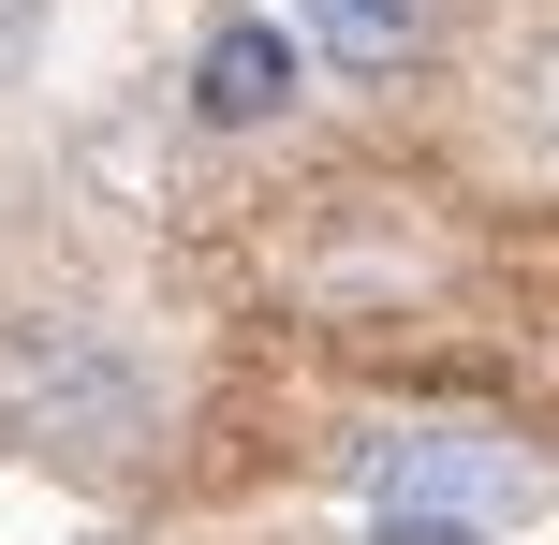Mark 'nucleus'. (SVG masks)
I'll return each mask as SVG.
<instances>
[{
	"label": "nucleus",
	"mask_w": 559,
	"mask_h": 545,
	"mask_svg": "<svg viewBox=\"0 0 559 545\" xmlns=\"http://www.w3.org/2000/svg\"><path fill=\"white\" fill-rule=\"evenodd\" d=\"M354 472L383 501H456V517H486V501L515 487V458H486V428H383Z\"/></svg>",
	"instance_id": "nucleus-3"
},
{
	"label": "nucleus",
	"mask_w": 559,
	"mask_h": 545,
	"mask_svg": "<svg viewBox=\"0 0 559 545\" xmlns=\"http://www.w3.org/2000/svg\"><path fill=\"white\" fill-rule=\"evenodd\" d=\"M368 545H486V517H456V501H383Z\"/></svg>",
	"instance_id": "nucleus-5"
},
{
	"label": "nucleus",
	"mask_w": 559,
	"mask_h": 545,
	"mask_svg": "<svg viewBox=\"0 0 559 545\" xmlns=\"http://www.w3.org/2000/svg\"><path fill=\"white\" fill-rule=\"evenodd\" d=\"M295 74H309V29L280 15V0H265V15H222L206 59H192V118H206V133H265V118L295 104Z\"/></svg>",
	"instance_id": "nucleus-2"
},
{
	"label": "nucleus",
	"mask_w": 559,
	"mask_h": 545,
	"mask_svg": "<svg viewBox=\"0 0 559 545\" xmlns=\"http://www.w3.org/2000/svg\"><path fill=\"white\" fill-rule=\"evenodd\" d=\"M0 428L15 442H59V458H133L147 442V369L74 310H29L0 324Z\"/></svg>",
	"instance_id": "nucleus-1"
},
{
	"label": "nucleus",
	"mask_w": 559,
	"mask_h": 545,
	"mask_svg": "<svg viewBox=\"0 0 559 545\" xmlns=\"http://www.w3.org/2000/svg\"><path fill=\"white\" fill-rule=\"evenodd\" d=\"M280 15L309 29L324 74H413V45H427V0H280Z\"/></svg>",
	"instance_id": "nucleus-4"
}]
</instances>
